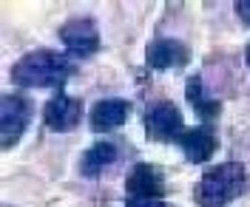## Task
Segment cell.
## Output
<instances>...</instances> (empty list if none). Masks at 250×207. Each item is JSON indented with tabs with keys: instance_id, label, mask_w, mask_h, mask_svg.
Masks as SVG:
<instances>
[{
	"instance_id": "6da1fadb",
	"label": "cell",
	"mask_w": 250,
	"mask_h": 207,
	"mask_svg": "<svg viewBox=\"0 0 250 207\" xmlns=\"http://www.w3.org/2000/svg\"><path fill=\"white\" fill-rule=\"evenodd\" d=\"M71 74H74L71 60L51 48H34L12 65V82L20 88H57L60 91Z\"/></svg>"
},
{
	"instance_id": "7a4b0ae2",
	"label": "cell",
	"mask_w": 250,
	"mask_h": 207,
	"mask_svg": "<svg viewBox=\"0 0 250 207\" xmlns=\"http://www.w3.org/2000/svg\"><path fill=\"white\" fill-rule=\"evenodd\" d=\"M248 170L242 162H222L202 173V179L193 188L196 207H228L233 199L245 193Z\"/></svg>"
},
{
	"instance_id": "3957f363",
	"label": "cell",
	"mask_w": 250,
	"mask_h": 207,
	"mask_svg": "<svg viewBox=\"0 0 250 207\" xmlns=\"http://www.w3.org/2000/svg\"><path fill=\"white\" fill-rule=\"evenodd\" d=\"M31 122V99L23 94H6L0 99V145L9 151L20 142Z\"/></svg>"
},
{
	"instance_id": "277c9868",
	"label": "cell",
	"mask_w": 250,
	"mask_h": 207,
	"mask_svg": "<svg viewBox=\"0 0 250 207\" xmlns=\"http://www.w3.org/2000/svg\"><path fill=\"white\" fill-rule=\"evenodd\" d=\"M182 128V113L171 99H156L145 108V131L151 142H176Z\"/></svg>"
},
{
	"instance_id": "5b68a950",
	"label": "cell",
	"mask_w": 250,
	"mask_h": 207,
	"mask_svg": "<svg viewBox=\"0 0 250 207\" xmlns=\"http://www.w3.org/2000/svg\"><path fill=\"white\" fill-rule=\"evenodd\" d=\"M60 40L62 46L68 48V54H74L80 60L91 57L100 51V29L94 23V17L88 15H80V17H71L60 26Z\"/></svg>"
},
{
	"instance_id": "8992f818",
	"label": "cell",
	"mask_w": 250,
	"mask_h": 207,
	"mask_svg": "<svg viewBox=\"0 0 250 207\" xmlns=\"http://www.w3.org/2000/svg\"><path fill=\"white\" fill-rule=\"evenodd\" d=\"M80 119H83V102L77 96L62 94V91H57L43 108V125L54 133H65V131L77 128Z\"/></svg>"
},
{
	"instance_id": "52a82bcc",
	"label": "cell",
	"mask_w": 250,
	"mask_h": 207,
	"mask_svg": "<svg viewBox=\"0 0 250 207\" xmlns=\"http://www.w3.org/2000/svg\"><path fill=\"white\" fill-rule=\"evenodd\" d=\"M165 173L151 162H137L125 176V193L140 199H165Z\"/></svg>"
},
{
	"instance_id": "ba28073f",
	"label": "cell",
	"mask_w": 250,
	"mask_h": 207,
	"mask_svg": "<svg viewBox=\"0 0 250 207\" xmlns=\"http://www.w3.org/2000/svg\"><path fill=\"white\" fill-rule=\"evenodd\" d=\"M190 60V48L173 37H156L151 46L145 48V63L154 71H171V68H182Z\"/></svg>"
},
{
	"instance_id": "9c48e42d",
	"label": "cell",
	"mask_w": 250,
	"mask_h": 207,
	"mask_svg": "<svg viewBox=\"0 0 250 207\" xmlns=\"http://www.w3.org/2000/svg\"><path fill=\"white\" fill-rule=\"evenodd\" d=\"M173 145H179V151L185 153L188 162H193V165H205V162L216 153L219 139H216V133H213L210 128L196 125V128H182V133L176 136V142Z\"/></svg>"
},
{
	"instance_id": "30bf717a",
	"label": "cell",
	"mask_w": 250,
	"mask_h": 207,
	"mask_svg": "<svg viewBox=\"0 0 250 207\" xmlns=\"http://www.w3.org/2000/svg\"><path fill=\"white\" fill-rule=\"evenodd\" d=\"M128 113H131V102H128V99L108 96V99L94 102L88 122H91V131H97V133H108V131H114V128L125 125Z\"/></svg>"
},
{
	"instance_id": "8fae6325",
	"label": "cell",
	"mask_w": 250,
	"mask_h": 207,
	"mask_svg": "<svg viewBox=\"0 0 250 207\" xmlns=\"http://www.w3.org/2000/svg\"><path fill=\"white\" fill-rule=\"evenodd\" d=\"M117 159H120V145L108 142V139L94 142L83 153V159H80V173L85 176V179H97V176L103 173L105 168H111Z\"/></svg>"
},
{
	"instance_id": "7c38bea8",
	"label": "cell",
	"mask_w": 250,
	"mask_h": 207,
	"mask_svg": "<svg viewBox=\"0 0 250 207\" xmlns=\"http://www.w3.org/2000/svg\"><path fill=\"white\" fill-rule=\"evenodd\" d=\"M188 102L193 105V111H196V116L199 119H205V122H210V119H216L219 113H222V102L219 99H210V96L202 94V77L199 74H193L190 80H188Z\"/></svg>"
},
{
	"instance_id": "4fadbf2b",
	"label": "cell",
	"mask_w": 250,
	"mask_h": 207,
	"mask_svg": "<svg viewBox=\"0 0 250 207\" xmlns=\"http://www.w3.org/2000/svg\"><path fill=\"white\" fill-rule=\"evenodd\" d=\"M125 207H171L165 199H140V196H128Z\"/></svg>"
},
{
	"instance_id": "5bb4252c",
	"label": "cell",
	"mask_w": 250,
	"mask_h": 207,
	"mask_svg": "<svg viewBox=\"0 0 250 207\" xmlns=\"http://www.w3.org/2000/svg\"><path fill=\"white\" fill-rule=\"evenodd\" d=\"M236 15H239V20L245 26H250V0H239L236 3Z\"/></svg>"
},
{
	"instance_id": "9a60e30c",
	"label": "cell",
	"mask_w": 250,
	"mask_h": 207,
	"mask_svg": "<svg viewBox=\"0 0 250 207\" xmlns=\"http://www.w3.org/2000/svg\"><path fill=\"white\" fill-rule=\"evenodd\" d=\"M245 63H248V68H250V46L245 48Z\"/></svg>"
}]
</instances>
